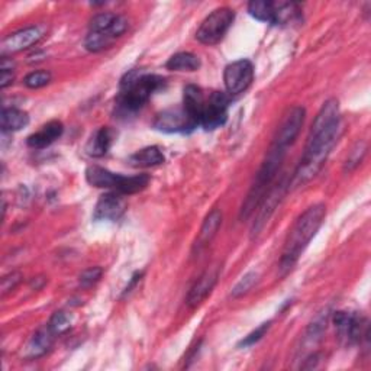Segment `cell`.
Returning a JSON list of instances; mask_svg holds the SVG:
<instances>
[{
	"mask_svg": "<svg viewBox=\"0 0 371 371\" xmlns=\"http://www.w3.org/2000/svg\"><path fill=\"white\" fill-rule=\"evenodd\" d=\"M149 184L148 174H137V176H122L116 192L120 195H135L147 189Z\"/></svg>",
	"mask_w": 371,
	"mask_h": 371,
	"instance_id": "cell-25",
	"label": "cell"
},
{
	"mask_svg": "<svg viewBox=\"0 0 371 371\" xmlns=\"http://www.w3.org/2000/svg\"><path fill=\"white\" fill-rule=\"evenodd\" d=\"M222 225V212L219 209H213L203 221V225L200 228V232L198 235V239L193 245V251L200 253L206 246L213 241V238L218 234L219 228Z\"/></svg>",
	"mask_w": 371,
	"mask_h": 371,
	"instance_id": "cell-16",
	"label": "cell"
},
{
	"mask_svg": "<svg viewBox=\"0 0 371 371\" xmlns=\"http://www.w3.org/2000/svg\"><path fill=\"white\" fill-rule=\"evenodd\" d=\"M304 116L306 110L302 106H293L292 109H289V112L285 115L280 123V127H278L275 132L273 145L287 149L299 137L304 122Z\"/></svg>",
	"mask_w": 371,
	"mask_h": 371,
	"instance_id": "cell-11",
	"label": "cell"
},
{
	"mask_svg": "<svg viewBox=\"0 0 371 371\" xmlns=\"http://www.w3.org/2000/svg\"><path fill=\"white\" fill-rule=\"evenodd\" d=\"M15 80L13 69H0V87L6 89Z\"/></svg>",
	"mask_w": 371,
	"mask_h": 371,
	"instance_id": "cell-35",
	"label": "cell"
},
{
	"mask_svg": "<svg viewBox=\"0 0 371 371\" xmlns=\"http://www.w3.org/2000/svg\"><path fill=\"white\" fill-rule=\"evenodd\" d=\"M365 154H367V142L365 141L357 142L355 147L348 154V159L346 161V170H348V171L354 170L363 161Z\"/></svg>",
	"mask_w": 371,
	"mask_h": 371,
	"instance_id": "cell-31",
	"label": "cell"
},
{
	"mask_svg": "<svg viewBox=\"0 0 371 371\" xmlns=\"http://www.w3.org/2000/svg\"><path fill=\"white\" fill-rule=\"evenodd\" d=\"M72 326V321H70V316L63 312V311H59V312H55L50 322H48V328L54 332V335H63L66 333Z\"/></svg>",
	"mask_w": 371,
	"mask_h": 371,
	"instance_id": "cell-28",
	"label": "cell"
},
{
	"mask_svg": "<svg viewBox=\"0 0 371 371\" xmlns=\"http://www.w3.org/2000/svg\"><path fill=\"white\" fill-rule=\"evenodd\" d=\"M285 156H286V149L271 145L266 160L263 161L256 176V181L251 186L249 195H246L242 203V207L239 212L241 219H249L250 216L257 210V207L260 206L266 195L270 192V188H271L274 178L277 177L278 171H280Z\"/></svg>",
	"mask_w": 371,
	"mask_h": 371,
	"instance_id": "cell-4",
	"label": "cell"
},
{
	"mask_svg": "<svg viewBox=\"0 0 371 371\" xmlns=\"http://www.w3.org/2000/svg\"><path fill=\"white\" fill-rule=\"evenodd\" d=\"M22 282V274L18 273V271H13V273H9L6 274L4 278H2V295H8L11 293L12 290L16 289V286Z\"/></svg>",
	"mask_w": 371,
	"mask_h": 371,
	"instance_id": "cell-34",
	"label": "cell"
},
{
	"mask_svg": "<svg viewBox=\"0 0 371 371\" xmlns=\"http://www.w3.org/2000/svg\"><path fill=\"white\" fill-rule=\"evenodd\" d=\"M218 280H219V267L207 268L192 286L188 299H186V303H188L190 307H198L212 293Z\"/></svg>",
	"mask_w": 371,
	"mask_h": 371,
	"instance_id": "cell-14",
	"label": "cell"
},
{
	"mask_svg": "<svg viewBox=\"0 0 371 371\" xmlns=\"http://www.w3.org/2000/svg\"><path fill=\"white\" fill-rule=\"evenodd\" d=\"M120 177V174H115L99 166H90L86 170L87 183L98 189H113L116 192Z\"/></svg>",
	"mask_w": 371,
	"mask_h": 371,
	"instance_id": "cell-19",
	"label": "cell"
},
{
	"mask_svg": "<svg viewBox=\"0 0 371 371\" xmlns=\"http://www.w3.org/2000/svg\"><path fill=\"white\" fill-rule=\"evenodd\" d=\"M127 210V202L120 196V193H106L101 196L96 203L93 218L96 221H110L116 222L122 218V215Z\"/></svg>",
	"mask_w": 371,
	"mask_h": 371,
	"instance_id": "cell-13",
	"label": "cell"
},
{
	"mask_svg": "<svg viewBox=\"0 0 371 371\" xmlns=\"http://www.w3.org/2000/svg\"><path fill=\"white\" fill-rule=\"evenodd\" d=\"M41 278H42V277H37V278H34V280L30 282V287L35 289V290H40V289L44 286V285H40V280H41Z\"/></svg>",
	"mask_w": 371,
	"mask_h": 371,
	"instance_id": "cell-37",
	"label": "cell"
},
{
	"mask_svg": "<svg viewBox=\"0 0 371 371\" xmlns=\"http://www.w3.org/2000/svg\"><path fill=\"white\" fill-rule=\"evenodd\" d=\"M154 127H156L161 132L167 134H188L195 131L199 125L190 118V115L184 110V108H171L164 112H161L156 122H154Z\"/></svg>",
	"mask_w": 371,
	"mask_h": 371,
	"instance_id": "cell-10",
	"label": "cell"
},
{
	"mask_svg": "<svg viewBox=\"0 0 371 371\" xmlns=\"http://www.w3.org/2000/svg\"><path fill=\"white\" fill-rule=\"evenodd\" d=\"M229 96L224 91H213L205 103V109L200 119V127L206 131H213L225 125L228 119Z\"/></svg>",
	"mask_w": 371,
	"mask_h": 371,
	"instance_id": "cell-9",
	"label": "cell"
},
{
	"mask_svg": "<svg viewBox=\"0 0 371 371\" xmlns=\"http://www.w3.org/2000/svg\"><path fill=\"white\" fill-rule=\"evenodd\" d=\"M254 80V66L250 59H238L228 64L224 72V83L228 95H241Z\"/></svg>",
	"mask_w": 371,
	"mask_h": 371,
	"instance_id": "cell-7",
	"label": "cell"
},
{
	"mask_svg": "<svg viewBox=\"0 0 371 371\" xmlns=\"http://www.w3.org/2000/svg\"><path fill=\"white\" fill-rule=\"evenodd\" d=\"M270 325H271V322H266V324H263L261 326H258V328H257L256 331H253L249 336H245V338L242 339V341L239 343V347H251V346H254L256 343H258L260 339L266 335V332L268 331Z\"/></svg>",
	"mask_w": 371,
	"mask_h": 371,
	"instance_id": "cell-33",
	"label": "cell"
},
{
	"mask_svg": "<svg viewBox=\"0 0 371 371\" xmlns=\"http://www.w3.org/2000/svg\"><path fill=\"white\" fill-rule=\"evenodd\" d=\"M258 282V274L256 271H250L246 273L241 280L236 283V286L232 289V296L234 297H241L244 295L249 293L254 286L256 283Z\"/></svg>",
	"mask_w": 371,
	"mask_h": 371,
	"instance_id": "cell-29",
	"label": "cell"
},
{
	"mask_svg": "<svg viewBox=\"0 0 371 371\" xmlns=\"http://www.w3.org/2000/svg\"><path fill=\"white\" fill-rule=\"evenodd\" d=\"M29 116L25 110L18 108H5L2 112V131L6 132H16L28 127Z\"/></svg>",
	"mask_w": 371,
	"mask_h": 371,
	"instance_id": "cell-22",
	"label": "cell"
},
{
	"mask_svg": "<svg viewBox=\"0 0 371 371\" xmlns=\"http://www.w3.org/2000/svg\"><path fill=\"white\" fill-rule=\"evenodd\" d=\"M103 270L101 267H90L87 270H84L80 277H79V283L83 289H89L95 286L101 278H102Z\"/></svg>",
	"mask_w": 371,
	"mask_h": 371,
	"instance_id": "cell-32",
	"label": "cell"
},
{
	"mask_svg": "<svg viewBox=\"0 0 371 371\" xmlns=\"http://www.w3.org/2000/svg\"><path fill=\"white\" fill-rule=\"evenodd\" d=\"M64 132L63 123L59 120H51L35 134L29 135L26 139V144L29 148L33 149H42L50 147L52 142H55Z\"/></svg>",
	"mask_w": 371,
	"mask_h": 371,
	"instance_id": "cell-17",
	"label": "cell"
},
{
	"mask_svg": "<svg viewBox=\"0 0 371 371\" xmlns=\"http://www.w3.org/2000/svg\"><path fill=\"white\" fill-rule=\"evenodd\" d=\"M164 79L157 74L131 70L120 80L119 106L127 112H135L149 101L154 93L164 87Z\"/></svg>",
	"mask_w": 371,
	"mask_h": 371,
	"instance_id": "cell-3",
	"label": "cell"
},
{
	"mask_svg": "<svg viewBox=\"0 0 371 371\" xmlns=\"http://www.w3.org/2000/svg\"><path fill=\"white\" fill-rule=\"evenodd\" d=\"M206 99L200 87L195 84L186 86L183 90V108L190 115V118L200 127V119L205 109Z\"/></svg>",
	"mask_w": 371,
	"mask_h": 371,
	"instance_id": "cell-18",
	"label": "cell"
},
{
	"mask_svg": "<svg viewBox=\"0 0 371 371\" xmlns=\"http://www.w3.org/2000/svg\"><path fill=\"white\" fill-rule=\"evenodd\" d=\"M45 34H47V28L44 25L28 26L16 30V33L8 35L2 41V45H0L2 57H8L37 45L45 37Z\"/></svg>",
	"mask_w": 371,
	"mask_h": 371,
	"instance_id": "cell-8",
	"label": "cell"
},
{
	"mask_svg": "<svg viewBox=\"0 0 371 371\" xmlns=\"http://www.w3.org/2000/svg\"><path fill=\"white\" fill-rule=\"evenodd\" d=\"M164 154L163 151L152 145V147H147L142 148L139 151H137L135 154L130 157V164L135 169H149V167H157L161 166L164 163Z\"/></svg>",
	"mask_w": 371,
	"mask_h": 371,
	"instance_id": "cell-20",
	"label": "cell"
},
{
	"mask_svg": "<svg viewBox=\"0 0 371 371\" xmlns=\"http://www.w3.org/2000/svg\"><path fill=\"white\" fill-rule=\"evenodd\" d=\"M54 339H55V335L48 328V325L45 328L38 329L28 341V344L25 347L23 357L28 358V360H34V358L37 360V358L45 355L51 350V347L54 344Z\"/></svg>",
	"mask_w": 371,
	"mask_h": 371,
	"instance_id": "cell-15",
	"label": "cell"
},
{
	"mask_svg": "<svg viewBox=\"0 0 371 371\" xmlns=\"http://www.w3.org/2000/svg\"><path fill=\"white\" fill-rule=\"evenodd\" d=\"M249 13L260 22L273 25L274 2H271V0H253V2L249 4Z\"/></svg>",
	"mask_w": 371,
	"mask_h": 371,
	"instance_id": "cell-26",
	"label": "cell"
},
{
	"mask_svg": "<svg viewBox=\"0 0 371 371\" xmlns=\"http://www.w3.org/2000/svg\"><path fill=\"white\" fill-rule=\"evenodd\" d=\"M200 66V58L192 52H177L166 64L171 72H198Z\"/></svg>",
	"mask_w": 371,
	"mask_h": 371,
	"instance_id": "cell-23",
	"label": "cell"
},
{
	"mask_svg": "<svg viewBox=\"0 0 371 371\" xmlns=\"http://www.w3.org/2000/svg\"><path fill=\"white\" fill-rule=\"evenodd\" d=\"M332 322L338 332V336L341 341L348 346L357 344L361 341V338H368V325L367 322L355 315L346 311H338L333 314Z\"/></svg>",
	"mask_w": 371,
	"mask_h": 371,
	"instance_id": "cell-6",
	"label": "cell"
},
{
	"mask_svg": "<svg viewBox=\"0 0 371 371\" xmlns=\"http://www.w3.org/2000/svg\"><path fill=\"white\" fill-rule=\"evenodd\" d=\"M300 5L295 2H274L273 25H289L300 18Z\"/></svg>",
	"mask_w": 371,
	"mask_h": 371,
	"instance_id": "cell-24",
	"label": "cell"
},
{
	"mask_svg": "<svg viewBox=\"0 0 371 371\" xmlns=\"http://www.w3.org/2000/svg\"><path fill=\"white\" fill-rule=\"evenodd\" d=\"M51 73L47 70H38V72H33L29 73L25 79H23V84L28 89H41L44 86H47L51 81Z\"/></svg>",
	"mask_w": 371,
	"mask_h": 371,
	"instance_id": "cell-30",
	"label": "cell"
},
{
	"mask_svg": "<svg viewBox=\"0 0 371 371\" xmlns=\"http://www.w3.org/2000/svg\"><path fill=\"white\" fill-rule=\"evenodd\" d=\"M115 38L108 33H89L84 47L90 52H101L113 44Z\"/></svg>",
	"mask_w": 371,
	"mask_h": 371,
	"instance_id": "cell-27",
	"label": "cell"
},
{
	"mask_svg": "<svg viewBox=\"0 0 371 371\" xmlns=\"http://www.w3.org/2000/svg\"><path fill=\"white\" fill-rule=\"evenodd\" d=\"M113 142V131L108 127H103L95 132V135H91L90 141L87 142L86 151L90 157L101 159L106 156L108 151L110 149Z\"/></svg>",
	"mask_w": 371,
	"mask_h": 371,
	"instance_id": "cell-21",
	"label": "cell"
},
{
	"mask_svg": "<svg viewBox=\"0 0 371 371\" xmlns=\"http://www.w3.org/2000/svg\"><path fill=\"white\" fill-rule=\"evenodd\" d=\"M326 216V207L322 203H316L311 207H307L292 227L280 258V270L283 274L290 271L297 260L300 258L302 253L306 250L309 242L318 234L319 228L322 227Z\"/></svg>",
	"mask_w": 371,
	"mask_h": 371,
	"instance_id": "cell-2",
	"label": "cell"
},
{
	"mask_svg": "<svg viewBox=\"0 0 371 371\" xmlns=\"http://www.w3.org/2000/svg\"><path fill=\"white\" fill-rule=\"evenodd\" d=\"M141 277H142V273H135V274L132 275V280H131V283L127 286V289H125V292H123V295H128V293H131V292H132V289L137 286V283L141 280Z\"/></svg>",
	"mask_w": 371,
	"mask_h": 371,
	"instance_id": "cell-36",
	"label": "cell"
},
{
	"mask_svg": "<svg viewBox=\"0 0 371 371\" xmlns=\"http://www.w3.org/2000/svg\"><path fill=\"white\" fill-rule=\"evenodd\" d=\"M287 188H289V183L280 181L277 186H274L273 189H270V192L261 200L260 206L257 207L258 213H257V218H256V222H254V227H253V235H258L261 232L264 225L268 222L270 216L274 213L275 207L278 206V203L282 202Z\"/></svg>",
	"mask_w": 371,
	"mask_h": 371,
	"instance_id": "cell-12",
	"label": "cell"
},
{
	"mask_svg": "<svg viewBox=\"0 0 371 371\" xmlns=\"http://www.w3.org/2000/svg\"><path fill=\"white\" fill-rule=\"evenodd\" d=\"M339 134H341L339 103L336 99H329L324 103L312 123L303 157L289 181V188L290 186L300 188L322 170L332 148L338 142Z\"/></svg>",
	"mask_w": 371,
	"mask_h": 371,
	"instance_id": "cell-1",
	"label": "cell"
},
{
	"mask_svg": "<svg viewBox=\"0 0 371 371\" xmlns=\"http://www.w3.org/2000/svg\"><path fill=\"white\" fill-rule=\"evenodd\" d=\"M234 19L235 12L231 8H219L213 11L198 29V41L205 45H216L221 42L229 30Z\"/></svg>",
	"mask_w": 371,
	"mask_h": 371,
	"instance_id": "cell-5",
	"label": "cell"
}]
</instances>
